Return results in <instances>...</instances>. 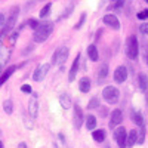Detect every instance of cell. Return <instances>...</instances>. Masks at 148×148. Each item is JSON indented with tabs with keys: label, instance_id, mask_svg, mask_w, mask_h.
Returning <instances> with one entry per match:
<instances>
[{
	"label": "cell",
	"instance_id": "484cf974",
	"mask_svg": "<svg viewBox=\"0 0 148 148\" xmlns=\"http://www.w3.org/2000/svg\"><path fill=\"white\" fill-rule=\"evenodd\" d=\"M51 8H52L51 3H47L45 8H42V10H40V16H42V18H46V16L49 15V12H51Z\"/></svg>",
	"mask_w": 148,
	"mask_h": 148
},
{
	"label": "cell",
	"instance_id": "74e56055",
	"mask_svg": "<svg viewBox=\"0 0 148 148\" xmlns=\"http://www.w3.org/2000/svg\"><path fill=\"white\" fill-rule=\"evenodd\" d=\"M147 102H148V89H147Z\"/></svg>",
	"mask_w": 148,
	"mask_h": 148
},
{
	"label": "cell",
	"instance_id": "e0dca14e",
	"mask_svg": "<svg viewBox=\"0 0 148 148\" xmlns=\"http://www.w3.org/2000/svg\"><path fill=\"white\" fill-rule=\"evenodd\" d=\"M130 117H132V121L135 123V125H138V126H144V119H142V116H141L139 111L133 110V111H132V114H130Z\"/></svg>",
	"mask_w": 148,
	"mask_h": 148
},
{
	"label": "cell",
	"instance_id": "5b68a950",
	"mask_svg": "<svg viewBox=\"0 0 148 148\" xmlns=\"http://www.w3.org/2000/svg\"><path fill=\"white\" fill-rule=\"evenodd\" d=\"M68 53H70V51H68L67 46H62V47L56 49V52H55L53 56H52V62L56 64V65L65 64V61H67V58H68Z\"/></svg>",
	"mask_w": 148,
	"mask_h": 148
},
{
	"label": "cell",
	"instance_id": "5bb4252c",
	"mask_svg": "<svg viewBox=\"0 0 148 148\" xmlns=\"http://www.w3.org/2000/svg\"><path fill=\"white\" fill-rule=\"evenodd\" d=\"M15 70H16V65H10L9 68H6V71L2 74V76H0V88H2V86L9 80V77L15 73Z\"/></svg>",
	"mask_w": 148,
	"mask_h": 148
},
{
	"label": "cell",
	"instance_id": "e575fe53",
	"mask_svg": "<svg viewBox=\"0 0 148 148\" xmlns=\"http://www.w3.org/2000/svg\"><path fill=\"white\" fill-rule=\"evenodd\" d=\"M18 148H27V144L25 142H21V144H18Z\"/></svg>",
	"mask_w": 148,
	"mask_h": 148
},
{
	"label": "cell",
	"instance_id": "2e32d148",
	"mask_svg": "<svg viewBox=\"0 0 148 148\" xmlns=\"http://www.w3.org/2000/svg\"><path fill=\"white\" fill-rule=\"evenodd\" d=\"M138 142V130H132L127 133V141H126V147H133Z\"/></svg>",
	"mask_w": 148,
	"mask_h": 148
},
{
	"label": "cell",
	"instance_id": "1f68e13d",
	"mask_svg": "<svg viewBox=\"0 0 148 148\" xmlns=\"http://www.w3.org/2000/svg\"><path fill=\"white\" fill-rule=\"evenodd\" d=\"M139 30H141L144 34H147V36H148V22H147V24H142V25L139 27Z\"/></svg>",
	"mask_w": 148,
	"mask_h": 148
},
{
	"label": "cell",
	"instance_id": "ffe728a7",
	"mask_svg": "<svg viewBox=\"0 0 148 148\" xmlns=\"http://www.w3.org/2000/svg\"><path fill=\"white\" fill-rule=\"evenodd\" d=\"M107 76H108V64H107V62H104V64L101 65L99 71H98V80L102 82V80H105V77H107Z\"/></svg>",
	"mask_w": 148,
	"mask_h": 148
},
{
	"label": "cell",
	"instance_id": "3957f363",
	"mask_svg": "<svg viewBox=\"0 0 148 148\" xmlns=\"http://www.w3.org/2000/svg\"><path fill=\"white\" fill-rule=\"evenodd\" d=\"M102 98L108 104H117L120 99V92L116 86H107L102 90Z\"/></svg>",
	"mask_w": 148,
	"mask_h": 148
},
{
	"label": "cell",
	"instance_id": "30bf717a",
	"mask_svg": "<svg viewBox=\"0 0 148 148\" xmlns=\"http://www.w3.org/2000/svg\"><path fill=\"white\" fill-rule=\"evenodd\" d=\"M126 79H127V68L125 65L117 67L116 71H114V80H116V83H125Z\"/></svg>",
	"mask_w": 148,
	"mask_h": 148
},
{
	"label": "cell",
	"instance_id": "cb8c5ba5",
	"mask_svg": "<svg viewBox=\"0 0 148 148\" xmlns=\"http://www.w3.org/2000/svg\"><path fill=\"white\" fill-rule=\"evenodd\" d=\"M3 108H5V113L6 114H12V111H14V104H12L10 99H6L3 102Z\"/></svg>",
	"mask_w": 148,
	"mask_h": 148
},
{
	"label": "cell",
	"instance_id": "8d00e7d4",
	"mask_svg": "<svg viewBox=\"0 0 148 148\" xmlns=\"http://www.w3.org/2000/svg\"><path fill=\"white\" fill-rule=\"evenodd\" d=\"M0 148H3V142L2 141H0Z\"/></svg>",
	"mask_w": 148,
	"mask_h": 148
},
{
	"label": "cell",
	"instance_id": "ba28073f",
	"mask_svg": "<svg viewBox=\"0 0 148 148\" xmlns=\"http://www.w3.org/2000/svg\"><path fill=\"white\" fill-rule=\"evenodd\" d=\"M28 114L36 119L37 114H39V99H37V93H33V96L30 98V102H28Z\"/></svg>",
	"mask_w": 148,
	"mask_h": 148
},
{
	"label": "cell",
	"instance_id": "4dcf8cb0",
	"mask_svg": "<svg viewBox=\"0 0 148 148\" xmlns=\"http://www.w3.org/2000/svg\"><path fill=\"white\" fill-rule=\"evenodd\" d=\"M27 24H28V25H30V27H31L33 30H36L37 27H39V22H37L36 19H30V21H28Z\"/></svg>",
	"mask_w": 148,
	"mask_h": 148
},
{
	"label": "cell",
	"instance_id": "8992f818",
	"mask_svg": "<svg viewBox=\"0 0 148 148\" xmlns=\"http://www.w3.org/2000/svg\"><path fill=\"white\" fill-rule=\"evenodd\" d=\"M49 68H51V65H49V64H40L39 67L34 70V73H33V79H34L36 82H42V80H45L46 74L49 73Z\"/></svg>",
	"mask_w": 148,
	"mask_h": 148
},
{
	"label": "cell",
	"instance_id": "83f0119b",
	"mask_svg": "<svg viewBox=\"0 0 148 148\" xmlns=\"http://www.w3.org/2000/svg\"><path fill=\"white\" fill-rule=\"evenodd\" d=\"M138 19H141V21L148 19V9H145V10H141V12H139V14H138Z\"/></svg>",
	"mask_w": 148,
	"mask_h": 148
},
{
	"label": "cell",
	"instance_id": "9a60e30c",
	"mask_svg": "<svg viewBox=\"0 0 148 148\" xmlns=\"http://www.w3.org/2000/svg\"><path fill=\"white\" fill-rule=\"evenodd\" d=\"M79 89H80V92H83V93H88V92L90 90V80H89V77H82V79H80V82H79Z\"/></svg>",
	"mask_w": 148,
	"mask_h": 148
},
{
	"label": "cell",
	"instance_id": "f35d334b",
	"mask_svg": "<svg viewBox=\"0 0 148 148\" xmlns=\"http://www.w3.org/2000/svg\"><path fill=\"white\" fill-rule=\"evenodd\" d=\"M113 2H117V0H113Z\"/></svg>",
	"mask_w": 148,
	"mask_h": 148
},
{
	"label": "cell",
	"instance_id": "4316f807",
	"mask_svg": "<svg viewBox=\"0 0 148 148\" xmlns=\"http://www.w3.org/2000/svg\"><path fill=\"white\" fill-rule=\"evenodd\" d=\"M145 139V126H141V130L138 132V142L136 144H144Z\"/></svg>",
	"mask_w": 148,
	"mask_h": 148
},
{
	"label": "cell",
	"instance_id": "f1b7e54d",
	"mask_svg": "<svg viewBox=\"0 0 148 148\" xmlns=\"http://www.w3.org/2000/svg\"><path fill=\"white\" fill-rule=\"evenodd\" d=\"M84 19H86V14H82V16H80V21L76 24V30H79V28H82V25H83V22H84Z\"/></svg>",
	"mask_w": 148,
	"mask_h": 148
},
{
	"label": "cell",
	"instance_id": "60d3db41",
	"mask_svg": "<svg viewBox=\"0 0 148 148\" xmlns=\"http://www.w3.org/2000/svg\"><path fill=\"white\" fill-rule=\"evenodd\" d=\"M0 133H2V132H0Z\"/></svg>",
	"mask_w": 148,
	"mask_h": 148
},
{
	"label": "cell",
	"instance_id": "4fadbf2b",
	"mask_svg": "<svg viewBox=\"0 0 148 148\" xmlns=\"http://www.w3.org/2000/svg\"><path fill=\"white\" fill-rule=\"evenodd\" d=\"M79 65H80V53H77L76 59H74V62L71 65V70H70V74H68V80L73 82L74 79H76V74L79 71Z\"/></svg>",
	"mask_w": 148,
	"mask_h": 148
},
{
	"label": "cell",
	"instance_id": "d6986e66",
	"mask_svg": "<svg viewBox=\"0 0 148 148\" xmlns=\"http://www.w3.org/2000/svg\"><path fill=\"white\" fill-rule=\"evenodd\" d=\"M138 83H139V89L141 90H147L148 89V77L144 73H141L138 76Z\"/></svg>",
	"mask_w": 148,
	"mask_h": 148
},
{
	"label": "cell",
	"instance_id": "f546056e",
	"mask_svg": "<svg viewBox=\"0 0 148 148\" xmlns=\"http://www.w3.org/2000/svg\"><path fill=\"white\" fill-rule=\"evenodd\" d=\"M21 90H22L24 93H31V92H33L30 84H24V86H21Z\"/></svg>",
	"mask_w": 148,
	"mask_h": 148
},
{
	"label": "cell",
	"instance_id": "44dd1931",
	"mask_svg": "<svg viewBox=\"0 0 148 148\" xmlns=\"http://www.w3.org/2000/svg\"><path fill=\"white\" fill-rule=\"evenodd\" d=\"M86 127H88V130H93L96 127V117L89 114L88 117H86Z\"/></svg>",
	"mask_w": 148,
	"mask_h": 148
},
{
	"label": "cell",
	"instance_id": "d4e9b609",
	"mask_svg": "<svg viewBox=\"0 0 148 148\" xmlns=\"http://www.w3.org/2000/svg\"><path fill=\"white\" fill-rule=\"evenodd\" d=\"M99 107H101V104H99V99H98V98H92L90 102L88 104L89 110H95V108H99Z\"/></svg>",
	"mask_w": 148,
	"mask_h": 148
},
{
	"label": "cell",
	"instance_id": "7a4b0ae2",
	"mask_svg": "<svg viewBox=\"0 0 148 148\" xmlns=\"http://www.w3.org/2000/svg\"><path fill=\"white\" fill-rule=\"evenodd\" d=\"M138 52H139L138 39L135 36H129L127 40H126V55L130 59H136L138 58Z\"/></svg>",
	"mask_w": 148,
	"mask_h": 148
},
{
	"label": "cell",
	"instance_id": "ac0fdd59",
	"mask_svg": "<svg viewBox=\"0 0 148 148\" xmlns=\"http://www.w3.org/2000/svg\"><path fill=\"white\" fill-rule=\"evenodd\" d=\"M88 56H89V59L90 61H98V49H96V46L95 45H89L88 46Z\"/></svg>",
	"mask_w": 148,
	"mask_h": 148
},
{
	"label": "cell",
	"instance_id": "d590c367",
	"mask_svg": "<svg viewBox=\"0 0 148 148\" xmlns=\"http://www.w3.org/2000/svg\"><path fill=\"white\" fill-rule=\"evenodd\" d=\"M145 61H147V64H148V52H147V55H145Z\"/></svg>",
	"mask_w": 148,
	"mask_h": 148
},
{
	"label": "cell",
	"instance_id": "836d02e7",
	"mask_svg": "<svg viewBox=\"0 0 148 148\" xmlns=\"http://www.w3.org/2000/svg\"><path fill=\"white\" fill-rule=\"evenodd\" d=\"M98 110H99V113H101V116H102V117H104V116H107V108H105V107H99Z\"/></svg>",
	"mask_w": 148,
	"mask_h": 148
},
{
	"label": "cell",
	"instance_id": "7c38bea8",
	"mask_svg": "<svg viewBox=\"0 0 148 148\" xmlns=\"http://www.w3.org/2000/svg\"><path fill=\"white\" fill-rule=\"evenodd\" d=\"M104 24H107L108 27L114 28V30H120V21L116 15H111V14L105 15L104 16Z\"/></svg>",
	"mask_w": 148,
	"mask_h": 148
},
{
	"label": "cell",
	"instance_id": "d6a6232c",
	"mask_svg": "<svg viewBox=\"0 0 148 148\" xmlns=\"http://www.w3.org/2000/svg\"><path fill=\"white\" fill-rule=\"evenodd\" d=\"M3 27H5V16L3 14H0V30H3Z\"/></svg>",
	"mask_w": 148,
	"mask_h": 148
},
{
	"label": "cell",
	"instance_id": "9c48e42d",
	"mask_svg": "<svg viewBox=\"0 0 148 148\" xmlns=\"http://www.w3.org/2000/svg\"><path fill=\"white\" fill-rule=\"evenodd\" d=\"M83 120H84V117H83V111H82V108H80L79 105H76V107H74V113H73L74 127H76V129H80L82 125H83Z\"/></svg>",
	"mask_w": 148,
	"mask_h": 148
},
{
	"label": "cell",
	"instance_id": "8fae6325",
	"mask_svg": "<svg viewBox=\"0 0 148 148\" xmlns=\"http://www.w3.org/2000/svg\"><path fill=\"white\" fill-rule=\"evenodd\" d=\"M121 121H123V113H121L120 110H113L111 117H110V127L113 129V127L119 126Z\"/></svg>",
	"mask_w": 148,
	"mask_h": 148
},
{
	"label": "cell",
	"instance_id": "603a6c76",
	"mask_svg": "<svg viewBox=\"0 0 148 148\" xmlns=\"http://www.w3.org/2000/svg\"><path fill=\"white\" fill-rule=\"evenodd\" d=\"M59 102H61V105H62V108H70V105H71V102H70V96L67 95V93H62L59 96Z\"/></svg>",
	"mask_w": 148,
	"mask_h": 148
},
{
	"label": "cell",
	"instance_id": "7402d4cb",
	"mask_svg": "<svg viewBox=\"0 0 148 148\" xmlns=\"http://www.w3.org/2000/svg\"><path fill=\"white\" fill-rule=\"evenodd\" d=\"M92 136H93V139H95L96 142H104V139H105V130H104V129L93 130Z\"/></svg>",
	"mask_w": 148,
	"mask_h": 148
},
{
	"label": "cell",
	"instance_id": "52a82bcc",
	"mask_svg": "<svg viewBox=\"0 0 148 148\" xmlns=\"http://www.w3.org/2000/svg\"><path fill=\"white\" fill-rule=\"evenodd\" d=\"M114 138H116V141H117V144H119V147H120V148H125V147H126V141H127V133H126V129L123 127V126L117 127V129H116V132H114Z\"/></svg>",
	"mask_w": 148,
	"mask_h": 148
},
{
	"label": "cell",
	"instance_id": "277c9868",
	"mask_svg": "<svg viewBox=\"0 0 148 148\" xmlns=\"http://www.w3.org/2000/svg\"><path fill=\"white\" fill-rule=\"evenodd\" d=\"M18 12H19V8H18V6H14V8L10 9L9 19H8V22H6V25L3 27V30L0 31V36H5V34H8L12 28L15 27V22H16V18H18Z\"/></svg>",
	"mask_w": 148,
	"mask_h": 148
},
{
	"label": "cell",
	"instance_id": "ab89813d",
	"mask_svg": "<svg viewBox=\"0 0 148 148\" xmlns=\"http://www.w3.org/2000/svg\"><path fill=\"white\" fill-rule=\"evenodd\" d=\"M145 2H147V3H148V0H145Z\"/></svg>",
	"mask_w": 148,
	"mask_h": 148
},
{
	"label": "cell",
	"instance_id": "6da1fadb",
	"mask_svg": "<svg viewBox=\"0 0 148 148\" xmlns=\"http://www.w3.org/2000/svg\"><path fill=\"white\" fill-rule=\"evenodd\" d=\"M53 31V22H42L39 27L34 30V42L36 43H43L49 39V36Z\"/></svg>",
	"mask_w": 148,
	"mask_h": 148
}]
</instances>
